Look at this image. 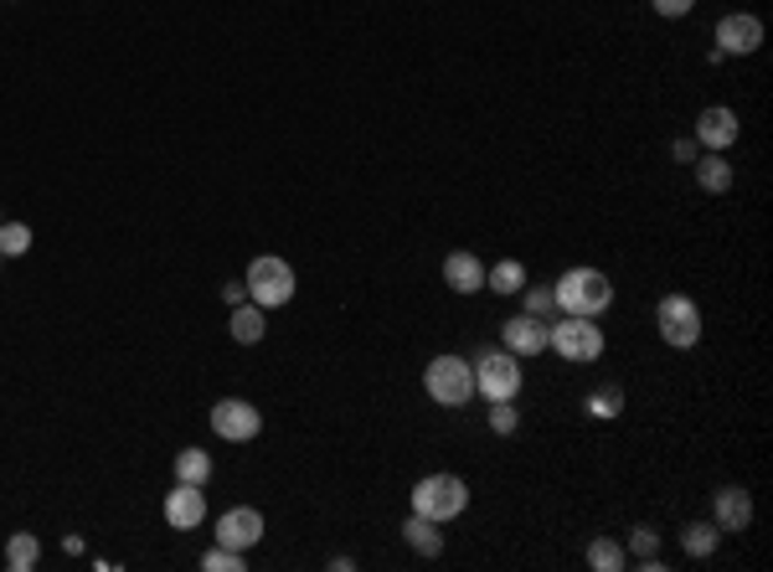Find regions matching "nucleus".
I'll use <instances>...</instances> for the list:
<instances>
[{"label": "nucleus", "instance_id": "nucleus-1", "mask_svg": "<svg viewBox=\"0 0 773 572\" xmlns=\"http://www.w3.org/2000/svg\"><path fill=\"white\" fill-rule=\"evenodd\" d=\"M552 295L562 315H603L614 304V284H609V274H598V269H568L552 284Z\"/></svg>", "mask_w": 773, "mask_h": 572}, {"label": "nucleus", "instance_id": "nucleus-2", "mask_svg": "<svg viewBox=\"0 0 773 572\" xmlns=\"http://www.w3.org/2000/svg\"><path fill=\"white\" fill-rule=\"evenodd\" d=\"M423 387L438 408H464L475 397V366L464 356H434L428 372H423Z\"/></svg>", "mask_w": 773, "mask_h": 572}, {"label": "nucleus", "instance_id": "nucleus-3", "mask_svg": "<svg viewBox=\"0 0 773 572\" xmlns=\"http://www.w3.org/2000/svg\"><path fill=\"white\" fill-rule=\"evenodd\" d=\"M470 506V485L459 474H428L413 485V511L428 515V521H454Z\"/></svg>", "mask_w": 773, "mask_h": 572}, {"label": "nucleus", "instance_id": "nucleus-4", "mask_svg": "<svg viewBox=\"0 0 773 572\" xmlns=\"http://www.w3.org/2000/svg\"><path fill=\"white\" fill-rule=\"evenodd\" d=\"M248 299H253L258 310L289 304L295 299V269H289V258H274V253L253 258L248 263Z\"/></svg>", "mask_w": 773, "mask_h": 572}, {"label": "nucleus", "instance_id": "nucleus-5", "mask_svg": "<svg viewBox=\"0 0 773 572\" xmlns=\"http://www.w3.org/2000/svg\"><path fill=\"white\" fill-rule=\"evenodd\" d=\"M547 346L562 361H598L603 356V331L594 325V315H562L557 325H547Z\"/></svg>", "mask_w": 773, "mask_h": 572}, {"label": "nucleus", "instance_id": "nucleus-6", "mask_svg": "<svg viewBox=\"0 0 773 572\" xmlns=\"http://www.w3.org/2000/svg\"><path fill=\"white\" fill-rule=\"evenodd\" d=\"M654 325H660V340L675 346V351H686L701 340V304L691 295H665L654 304Z\"/></svg>", "mask_w": 773, "mask_h": 572}, {"label": "nucleus", "instance_id": "nucleus-7", "mask_svg": "<svg viewBox=\"0 0 773 572\" xmlns=\"http://www.w3.org/2000/svg\"><path fill=\"white\" fill-rule=\"evenodd\" d=\"M470 366H475V393L485 402H511L521 393V366L511 351H479Z\"/></svg>", "mask_w": 773, "mask_h": 572}, {"label": "nucleus", "instance_id": "nucleus-8", "mask_svg": "<svg viewBox=\"0 0 773 572\" xmlns=\"http://www.w3.org/2000/svg\"><path fill=\"white\" fill-rule=\"evenodd\" d=\"M212 428H217V438H227V444H248V438H258V428H263V413H258L253 402H242V397H222L217 408H212Z\"/></svg>", "mask_w": 773, "mask_h": 572}, {"label": "nucleus", "instance_id": "nucleus-9", "mask_svg": "<svg viewBox=\"0 0 773 572\" xmlns=\"http://www.w3.org/2000/svg\"><path fill=\"white\" fill-rule=\"evenodd\" d=\"M763 47V21L748 16V11H733V16L716 21V52L722 58H748Z\"/></svg>", "mask_w": 773, "mask_h": 572}, {"label": "nucleus", "instance_id": "nucleus-10", "mask_svg": "<svg viewBox=\"0 0 773 572\" xmlns=\"http://www.w3.org/2000/svg\"><path fill=\"white\" fill-rule=\"evenodd\" d=\"M737 135H743V124H737V114L727 103H712V109L696 114V145L701 150H733Z\"/></svg>", "mask_w": 773, "mask_h": 572}, {"label": "nucleus", "instance_id": "nucleus-11", "mask_svg": "<svg viewBox=\"0 0 773 572\" xmlns=\"http://www.w3.org/2000/svg\"><path fill=\"white\" fill-rule=\"evenodd\" d=\"M217 542L222 547H233V552H248L263 542V515L253 506H233V511L217 515Z\"/></svg>", "mask_w": 773, "mask_h": 572}, {"label": "nucleus", "instance_id": "nucleus-12", "mask_svg": "<svg viewBox=\"0 0 773 572\" xmlns=\"http://www.w3.org/2000/svg\"><path fill=\"white\" fill-rule=\"evenodd\" d=\"M500 340H506V351L511 356H541L547 351V320H536V315H511L506 325H500Z\"/></svg>", "mask_w": 773, "mask_h": 572}, {"label": "nucleus", "instance_id": "nucleus-13", "mask_svg": "<svg viewBox=\"0 0 773 572\" xmlns=\"http://www.w3.org/2000/svg\"><path fill=\"white\" fill-rule=\"evenodd\" d=\"M201 515H207V495H201V485H180L165 495V521L176 526V532H191V526H201Z\"/></svg>", "mask_w": 773, "mask_h": 572}, {"label": "nucleus", "instance_id": "nucleus-14", "mask_svg": "<svg viewBox=\"0 0 773 572\" xmlns=\"http://www.w3.org/2000/svg\"><path fill=\"white\" fill-rule=\"evenodd\" d=\"M716 506V532H748L753 526V495L737 490V485H727V490L712 495Z\"/></svg>", "mask_w": 773, "mask_h": 572}, {"label": "nucleus", "instance_id": "nucleus-15", "mask_svg": "<svg viewBox=\"0 0 773 572\" xmlns=\"http://www.w3.org/2000/svg\"><path fill=\"white\" fill-rule=\"evenodd\" d=\"M444 284L454 295H479L485 289V263L475 253H449L444 258Z\"/></svg>", "mask_w": 773, "mask_h": 572}, {"label": "nucleus", "instance_id": "nucleus-16", "mask_svg": "<svg viewBox=\"0 0 773 572\" xmlns=\"http://www.w3.org/2000/svg\"><path fill=\"white\" fill-rule=\"evenodd\" d=\"M696 186L701 191H712V197H722V191H733V165H727V156L722 150H712V156H696Z\"/></svg>", "mask_w": 773, "mask_h": 572}, {"label": "nucleus", "instance_id": "nucleus-17", "mask_svg": "<svg viewBox=\"0 0 773 572\" xmlns=\"http://www.w3.org/2000/svg\"><path fill=\"white\" fill-rule=\"evenodd\" d=\"M402 536H408V547H413V552H423V557H438V552H444L438 521H428V515H417V511L402 521Z\"/></svg>", "mask_w": 773, "mask_h": 572}, {"label": "nucleus", "instance_id": "nucleus-18", "mask_svg": "<svg viewBox=\"0 0 773 572\" xmlns=\"http://www.w3.org/2000/svg\"><path fill=\"white\" fill-rule=\"evenodd\" d=\"M485 289H496V295H521V289H526V263H521V258H500L496 269H485Z\"/></svg>", "mask_w": 773, "mask_h": 572}, {"label": "nucleus", "instance_id": "nucleus-19", "mask_svg": "<svg viewBox=\"0 0 773 572\" xmlns=\"http://www.w3.org/2000/svg\"><path fill=\"white\" fill-rule=\"evenodd\" d=\"M176 480L180 485H201V490H207V480H212V455H207V449H180Z\"/></svg>", "mask_w": 773, "mask_h": 572}, {"label": "nucleus", "instance_id": "nucleus-20", "mask_svg": "<svg viewBox=\"0 0 773 572\" xmlns=\"http://www.w3.org/2000/svg\"><path fill=\"white\" fill-rule=\"evenodd\" d=\"M41 562V542L32 532H16L11 542H5V568L11 572H32Z\"/></svg>", "mask_w": 773, "mask_h": 572}, {"label": "nucleus", "instance_id": "nucleus-21", "mask_svg": "<svg viewBox=\"0 0 773 572\" xmlns=\"http://www.w3.org/2000/svg\"><path fill=\"white\" fill-rule=\"evenodd\" d=\"M588 568L594 572H619V568H629V552L619 547L614 536H594V542H588Z\"/></svg>", "mask_w": 773, "mask_h": 572}, {"label": "nucleus", "instance_id": "nucleus-22", "mask_svg": "<svg viewBox=\"0 0 773 572\" xmlns=\"http://www.w3.org/2000/svg\"><path fill=\"white\" fill-rule=\"evenodd\" d=\"M263 331H269V325H263V310H258V304H248V299H242V304H233V340H242V346H258V340H263Z\"/></svg>", "mask_w": 773, "mask_h": 572}, {"label": "nucleus", "instance_id": "nucleus-23", "mask_svg": "<svg viewBox=\"0 0 773 572\" xmlns=\"http://www.w3.org/2000/svg\"><path fill=\"white\" fill-rule=\"evenodd\" d=\"M583 408H588L594 418H619V413H624V393H619V382H603V387H594Z\"/></svg>", "mask_w": 773, "mask_h": 572}, {"label": "nucleus", "instance_id": "nucleus-24", "mask_svg": "<svg viewBox=\"0 0 773 572\" xmlns=\"http://www.w3.org/2000/svg\"><path fill=\"white\" fill-rule=\"evenodd\" d=\"M248 568V552H233V547H212V552L201 557V572H242Z\"/></svg>", "mask_w": 773, "mask_h": 572}, {"label": "nucleus", "instance_id": "nucleus-25", "mask_svg": "<svg viewBox=\"0 0 773 572\" xmlns=\"http://www.w3.org/2000/svg\"><path fill=\"white\" fill-rule=\"evenodd\" d=\"M26 248H32V227H26V222H0V253L21 258Z\"/></svg>", "mask_w": 773, "mask_h": 572}, {"label": "nucleus", "instance_id": "nucleus-26", "mask_svg": "<svg viewBox=\"0 0 773 572\" xmlns=\"http://www.w3.org/2000/svg\"><path fill=\"white\" fill-rule=\"evenodd\" d=\"M521 299H526V315H536V320H547V315H557V295H552V284H526L521 289Z\"/></svg>", "mask_w": 773, "mask_h": 572}, {"label": "nucleus", "instance_id": "nucleus-27", "mask_svg": "<svg viewBox=\"0 0 773 572\" xmlns=\"http://www.w3.org/2000/svg\"><path fill=\"white\" fill-rule=\"evenodd\" d=\"M716 536H722V532H716V521H712V526H686V552H691V557H712L716 552Z\"/></svg>", "mask_w": 773, "mask_h": 572}, {"label": "nucleus", "instance_id": "nucleus-28", "mask_svg": "<svg viewBox=\"0 0 773 572\" xmlns=\"http://www.w3.org/2000/svg\"><path fill=\"white\" fill-rule=\"evenodd\" d=\"M490 428H496V434H515V428H521L515 397H511V402H490Z\"/></svg>", "mask_w": 773, "mask_h": 572}, {"label": "nucleus", "instance_id": "nucleus-29", "mask_svg": "<svg viewBox=\"0 0 773 572\" xmlns=\"http://www.w3.org/2000/svg\"><path fill=\"white\" fill-rule=\"evenodd\" d=\"M629 547H635L639 557H654V552H660V536H654V526H635V532H629Z\"/></svg>", "mask_w": 773, "mask_h": 572}, {"label": "nucleus", "instance_id": "nucleus-30", "mask_svg": "<svg viewBox=\"0 0 773 572\" xmlns=\"http://www.w3.org/2000/svg\"><path fill=\"white\" fill-rule=\"evenodd\" d=\"M650 5H654V11H660V16H686V11H691V5H696V0H650Z\"/></svg>", "mask_w": 773, "mask_h": 572}, {"label": "nucleus", "instance_id": "nucleus-31", "mask_svg": "<svg viewBox=\"0 0 773 572\" xmlns=\"http://www.w3.org/2000/svg\"><path fill=\"white\" fill-rule=\"evenodd\" d=\"M671 156H675V160H696V139H675Z\"/></svg>", "mask_w": 773, "mask_h": 572}, {"label": "nucleus", "instance_id": "nucleus-32", "mask_svg": "<svg viewBox=\"0 0 773 572\" xmlns=\"http://www.w3.org/2000/svg\"><path fill=\"white\" fill-rule=\"evenodd\" d=\"M222 295H227V304H242V299H248V284H227Z\"/></svg>", "mask_w": 773, "mask_h": 572}, {"label": "nucleus", "instance_id": "nucleus-33", "mask_svg": "<svg viewBox=\"0 0 773 572\" xmlns=\"http://www.w3.org/2000/svg\"><path fill=\"white\" fill-rule=\"evenodd\" d=\"M0 258H5V253H0Z\"/></svg>", "mask_w": 773, "mask_h": 572}]
</instances>
